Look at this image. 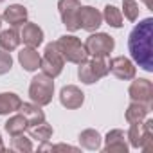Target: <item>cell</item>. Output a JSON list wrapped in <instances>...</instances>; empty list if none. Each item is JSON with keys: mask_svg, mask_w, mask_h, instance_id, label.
I'll list each match as a JSON object with an SVG mask.
<instances>
[{"mask_svg": "<svg viewBox=\"0 0 153 153\" xmlns=\"http://www.w3.org/2000/svg\"><path fill=\"white\" fill-rule=\"evenodd\" d=\"M18 112L25 117V121H27V124H29V126L40 124V123H43V121H45V114H43L42 106H40V105H36V103H24V101H22V105H20Z\"/></svg>", "mask_w": 153, "mask_h": 153, "instance_id": "2e32d148", "label": "cell"}, {"mask_svg": "<svg viewBox=\"0 0 153 153\" xmlns=\"http://www.w3.org/2000/svg\"><path fill=\"white\" fill-rule=\"evenodd\" d=\"M103 24V15L99 9L92 6H81L79 9V29H85L88 33H96Z\"/></svg>", "mask_w": 153, "mask_h": 153, "instance_id": "7c38bea8", "label": "cell"}, {"mask_svg": "<svg viewBox=\"0 0 153 153\" xmlns=\"http://www.w3.org/2000/svg\"><path fill=\"white\" fill-rule=\"evenodd\" d=\"M58 149H70V151H78V148L68 146V144H51V151H58Z\"/></svg>", "mask_w": 153, "mask_h": 153, "instance_id": "f1b7e54d", "label": "cell"}, {"mask_svg": "<svg viewBox=\"0 0 153 153\" xmlns=\"http://www.w3.org/2000/svg\"><path fill=\"white\" fill-rule=\"evenodd\" d=\"M153 18L140 20L128 36V51L131 59L146 72H153Z\"/></svg>", "mask_w": 153, "mask_h": 153, "instance_id": "6da1fadb", "label": "cell"}, {"mask_svg": "<svg viewBox=\"0 0 153 153\" xmlns=\"http://www.w3.org/2000/svg\"><path fill=\"white\" fill-rule=\"evenodd\" d=\"M79 9H81L79 0H58V11L61 22L70 33H76L79 29Z\"/></svg>", "mask_w": 153, "mask_h": 153, "instance_id": "52a82bcc", "label": "cell"}, {"mask_svg": "<svg viewBox=\"0 0 153 153\" xmlns=\"http://www.w3.org/2000/svg\"><path fill=\"white\" fill-rule=\"evenodd\" d=\"M2 22H4V20H2V15H0V27H2Z\"/></svg>", "mask_w": 153, "mask_h": 153, "instance_id": "1f68e13d", "label": "cell"}, {"mask_svg": "<svg viewBox=\"0 0 153 153\" xmlns=\"http://www.w3.org/2000/svg\"><path fill=\"white\" fill-rule=\"evenodd\" d=\"M103 15V20L110 25V27H114V29H121L123 27V13H121V9H117L115 6H105V11L101 13Z\"/></svg>", "mask_w": 153, "mask_h": 153, "instance_id": "cb8c5ba5", "label": "cell"}, {"mask_svg": "<svg viewBox=\"0 0 153 153\" xmlns=\"http://www.w3.org/2000/svg\"><path fill=\"white\" fill-rule=\"evenodd\" d=\"M128 96L135 103L153 106V83L146 78H133L128 88Z\"/></svg>", "mask_w": 153, "mask_h": 153, "instance_id": "ba28073f", "label": "cell"}, {"mask_svg": "<svg viewBox=\"0 0 153 153\" xmlns=\"http://www.w3.org/2000/svg\"><path fill=\"white\" fill-rule=\"evenodd\" d=\"M56 47L59 49L61 56L65 58V61L68 63H76L79 65L81 61H85L88 58L87 51H85V45L81 43V40L74 34H63L56 40Z\"/></svg>", "mask_w": 153, "mask_h": 153, "instance_id": "277c9868", "label": "cell"}, {"mask_svg": "<svg viewBox=\"0 0 153 153\" xmlns=\"http://www.w3.org/2000/svg\"><path fill=\"white\" fill-rule=\"evenodd\" d=\"M88 63H90L97 79H103L105 76L110 74V58L108 56H92L88 59Z\"/></svg>", "mask_w": 153, "mask_h": 153, "instance_id": "7402d4cb", "label": "cell"}, {"mask_svg": "<svg viewBox=\"0 0 153 153\" xmlns=\"http://www.w3.org/2000/svg\"><path fill=\"white\" fill-rule=\"evenodd\" d=\"M40 59H42V56L38 54V51L34 47H24L18 52V61H20L22 68L27 72H36L40 68Z\"/></svg>", "mask_w": 153, "mask_h": 153, "instance_id": "9a60e30c", "label": "cell"}, {"mask_svg": "<svg viewBox=\"0 0 153 153\" xmlns=\"http://www.w3.org/2000/svg\"><path fill=\"white\" fill-rule=\"evenodd\" d=\"M20 40L24 42L25 47H34L36 49L43 43V29L38 24L25 22L22 25V31H20Z\"/></svg>", "mask_w": 153, "mask_h": 153, "instance_id": "4fadbf2b", "label": "cell"}, {"mask_svg": "<svg viewBox=\"0 0 153 153\" xmlns=\"http://www.w3.org/2000/svg\"><path fill=\"white\" fill-rule=\"evenodd\" d=\"M2 2H6V0H0V4H2Z\"/></svg>", "mask_w": 153, "mask_h": 153, "instance_id": "d6a6232c", "label": "cell"}, {"mask_svg": "<svg viewBox=\"0 0 153 153\" xmlns=\"http://www.w3.org/2000/svg\"><path fill=\"white\" fill-rule=\"evenodd\" d=\"M149 112H151V106L142 105V103H135V101H131V103L128 105L126 112H124V119H126V123H128V124H133V123H142V121L149 115Z\"/></svg>", "mask_w": 153, "mask_h": 153, "instance_id": "e0dca14e", "label": "cell"}, {"mask_svg": "<svg viewBox=\"0 0 153 153\" xmlns=\"http://www.w3.org/2000/svg\"><path fill=\"white\" fill-rule=\"evenodd\" d=\"M128 144L135 149L151 151L153 148V119H144L142 123L130 124V130L126 131Z\"/></svg>", "mask_w": 153, "mask_h": 153, "instance_id": "7a4b0ae2", "label": "cell"}, {"mask_svg": "<svg viewBox=\"0 0 153 153\" xmlns=\"http://www.w3.org/2000/svg\"><path fill=\"white\" fill-rule=\"evenodd\" d=\"M142 2H144V6L148 7V9H151L153 6H151V0H142Z\"/></svg>", "mask_w": 153, "mask_h": 153, "instance_id": "f546056e", "label": "cell"}, {"mask_svg": "<svg viewBox=\"0 0 153 153\" xmlns=\"http://www.w3.org/2000/svg\"><path fill=\"white\" fill-rule=\"evenodd\" d=\"M126 20L130 22H135L139 18V4L135 2V0H123V11Z\"/></svg>", "mask_w": 153, "mask_h": 153, "instance_id": "4316f807", "label": "cell"}, {"mask_svg": "<svg viewBox=\"0 0 153 153\" xmlns=\"http://www.w3.org/2000/svg\"><path fill=\"white\" fill-rule=\"evenodd\" d=\"M65 67V58L61 56L59 49L56 47V42H51L45 45L43 56L40 59V68L43 74L51 76V78H58V76L63 72Z\"/></svg>", "mask_w": 153, "mask_h": 153, "instance_id": "5b68a950", "label": "cell"}, {"mask_svg": "<svg viewBox=\"0 0 153 153\" xmlns=\"http://www.w3.org/2000/svg\"><path fill=\"white\" fill-rule=\"evenodd\" d=\"M83 45L88 56H110L115 47V40L106 33H92Z\"/></svg>", "mask_w": 153, "mask_h": 153, "instance_id": "8992f818", "label": "cell"}, {"mask_svg": "<svg viewBox=\"0 0 153 153\" xmlns=\"http://www.w3.org/2000/svg\"><path fill=\"white\" fill-rule=\"evenodd\" d=\"M0 151H6V146H4V140H2V135H0Z\"/></svg>", "mask_w": 153, "mask_h": 153, "instance_id": "4dcf8cb0", "label": "cell"}, {"mask_svg": "<svg viewBox=\"0 0 153 153\" xmlns=\"http://www.w3.org/2000/svg\"><path fill=\"white\" fill-rule=\"evenodd\" d=\"M110 72L115 76L117 79L123 81H131L137 74V68L133 65V61L126 56H115L110 59Z\"/></svg>", "mask_w": 153, "mask_h": 153, "instance_id": "9c48e42d", "label": "cell"}, {"mask_svg": "<svg viewBox=\"0 0 153 153\" xmlns=\"http://www.w3.org/2000/svg\"><path fill=\"white\" fill-rule=\"evenodd\" d=\"M11 149L16 151V153H29V151H33L34 148H33L31 139H27L24 133H20V135H15V137L11 139Z\"/></svg>", "mask_w": 153, "mask_h": 153, "instance_id": "484cf974", "label": "cell"}, {"mask_svg": "<svg viewBox=\"0 0 153 153\" xmlns=\"http://www.w3.org/2000/svg\"><path fill=\"white\" fill-rule=\"evenodd\" d=\"M52 96H54V78H51V76H47L43 72L36 74L29 85L31 101L40 106H47V105H51Z\"/></svg>", "mask_w": 153, "mask_h": 153, "instance_id": "3957f363", "label": "cell"}, {"mask_svg": "<svg viewBox=\"0 0 153 153\" xmlns=\"http://www.w3.org/2000/svg\"><path fill=\"white\" fill-rule=\"evenodd\" d=\"M78 140H79L81 148H85V149H88V151H97V149H101V144H103L101 133H99L97 130H94V128L83 130V131L79 133Z\"/></svg>", "mask_w": 153, "mask_h": 153, "instance_id": "ac0fdd59", "label": "cell"}, {"mask_svg": "<svg viewBox=\"0 0 153 153\" xmlns=\"http://www.w3.org/2000/svg\"><path fill=\"white\" fill-rule=\"evenodd\" d=\"M103 140H105V146H103L105 153H128V149H130L126 133L119 128L110 130Z\"/></svg>", "mask_w": 153, "mask_h": 153, "instance_id": "30bf717a", "label": "cell"}, {"mask_svg": "<svg viewBox=\"0 0 153 153\" xmlns=\"http://www.w3.org/2000/svg\"><path fill=\"white\" fill-rule=\"evenodd\" d=\"M59 103L67 110H78L85 103V94L79 87L76 85H67L59 90Z\"/></svg>", "mask_w": 153, "mask_h": 153, "instance_id": "8fae6325", "label": "cell"}, {"mask_svg": "<svg viewBox=\"0 0 153 153\" xmlns=\"http://www.w3.org/2000/svg\"><path fill=\"white\" fill-rule=\"evenodd\" d=\"M78 78H79V81H81L83 85H94V83L99 81V79L96 78V74H94L90 63H88V58L78 65Z\"/></svg>", "mask_w": 153, "mask_h": 153, "instance_id": "d4e9b609", "label": "cell"}, {"mask_svg": "<svg viewBox=\"0 0 153 153\" xmlns=\"http://www.w3.org/2000/svg\"><path fill=\"white\" fill-rule=\"evenodd\" d=\"M29 128V124H27V121H25V117L18 112L16 115H13V117H9L7 121H6V124H4V130L11 135V137H15V135H20V133H24L25 130Z\"/></svg>", "mask_w": 153, "mask_h": 153, "instance_id": "44dd1931", "label": "cell"}, {"mask_svg": "<svg viewBox=\"0 0 153 153\" xmlns=\"http://www.w3.org/2000/svg\"><path fill=\"white\" fill-rule=\"evenodd\" d=\"M22 99L15 92H0V115H9L18 112Z\"/></svg>", "mask_w": 153, "mask_h": 153, "instance_id": "d6986e66", "label": "cell"}, {"mask_svg": "<svg viewBox=\"0 0 153 153\" xmlns=\"http://www.w3.org/2000/svg\"><path fill=\"white\" fill-rule=\"evenodd\" d=\"M27 18H29V11H27V7H24V6H20V4H11V6L4 11V15H2V20H4L6 24H9L11 27H20V25H24V24L27 22Z\"/></svg>", "mask_w": 153, "mask_h": 153, "instance_id": "5bb4252c", "label": "cell"}, {"mask_svg": "<svg viewBox=\"0 0 153 153\" xmlns=\"http://www.w3.org/2000/svg\"><path fill=\"white\" fill-rule=\"evenodd\" d=\"M20 43H22V40H20V33L16 31V27L0 31V49H4L7 52H13V51L18 49Z\"/></svg>", "mask_w": 153, "mask_h": 153, "instance_id": "ffe728a7", "label": "cell"}, {"mask_svg": "<svg viewBox=\"0 0 153 153\" xmlns=\"http://www.w3.org/2000/svg\"><path fill=\"white\" fill-rule=\"evenodd\" d=\"M27 130H29L31 139H36L38 142H47V140L52 137V133H54L52 126H51L47 121H43V123H40V124H34V126H29Z\"/></svg>", "mask_w": 153, "mask_h": 153, "instance_id": "603a6c76", "label": "cell"}, {"mask_svg": "<svg viewBox=\"0 0 153 153\" xmlns=\"http://www.w3.org/2000/svg\"><path fill=\"white\" fill-rule=\"evenodd\" d=\"M13 68V58H11V52L0 49V76L7 74L9 70Z\"/></svg>", "mask_w": 153, "mask_h": 153, "instance_id": "83f0119b", "label": "cell"}]
</instances>
